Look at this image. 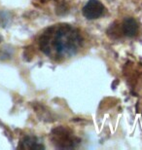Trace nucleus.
Returning <instances> with one entry per match:
<instances>
[{"mask_svg":"<svg viewBox=\"0 0 142 150\" xmlns=\"http://www.w3.org/2000/svg\"><path fill=\"white\" fill-rule=\"evenodd\" d=\"M82 36L69 25H55L47 28L39 38L41 51L54 61H62L74 56L82 46Z\"/></svg>","mask_w":142,"mask_h":150,"instance_id":"nucleus-1","label":"nucleus"},{"mask_svg":"<svg viewBox=\"0 0 142 150\" xmlns=\"http://www.w3.org/2000/svg\"><path fill=\"white\" fill-rule=\"evenodd\" d=\"M51 139L56 147L61 149L73 148L79 142L71 133V131L64 127H57L54 129L51 134Z\"/></svg>","mask_w":142,"mask_h":150,"instance_id":"nucleus-2","label":"nucleus"},{"mask_svg":"<svg viewBox=\"0 0 142 150\" xmlns=\"http://www.w3.org/2000/svg\"><path fill=\"white\" fill-rule=\"evenodd\" d=\"M104 6L98 0H89L83 8V15L89 20L97 19L104 13Z\"/></svg>","mask_w":142,"mask_h":150,"instance_id":"nucleus-3","label":"nucleus"},{"mask_svg":"<svg viewBox=\"0 0 142 150\" xmlns=\"http://www.w3.org/2000/svg\"><path fill=\"white\" fill-rule=\"evenodd\" d=\"M122 30L128 37H134L138 32V23L132 18H126L122 25Z\"/></svg>","mask_w":142,"mask_h":150,"instance_id":"nucleus-4","label":"nucleus"},{"mask_svg":"<svg viewBox=\"0 0 142 150\" xmlns=\"http://www.w3.org/2000/svg\"><path fill=\"white\" fill-rule=\"evenodd\" d=\"M20 148H25V149H39V148H44L43 145L39 144L37 140L34 137H28L25 139H23V142H20Z\"/></svg>","mask_w":142,"mask_h":150,"instance_id":"nucleus-5","label":"nucleus"}]
</instances>
